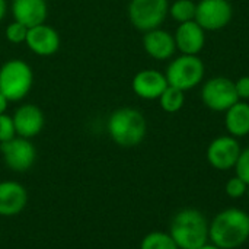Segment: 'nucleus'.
I'll return each instance as SVG.
<instances>
[{
    "instance_id": "obj_1",
    "label": "nucleus",
    "mask_w": 249,
    "mask_h": 249,
    "mask_svg": "<svg viewBox=\"0 0 249 249\" xmlns=\"http://www.w3.org/2000/svg\"><path fill=\"white\" fill-rule=\"evenodd\" d=\"M249 238V216L244 210L228 209L209 226V239L220 249H235Z\"/></svg>"
},
{
    "instance_id": "obj_2",
    "label": "nucleus",
    "mask_w": 249,
    "mask_h": 249,
    "mask_svg": "<svg viewBox=\"0 0 249 249\" xmlns=\"http://www.w3.org/2000/svg\"><path fill=\"white\" fill-rule=\"evenodd\" d=\"M108 134L121 147H134L146 136L147 124L143 114L134 108H118L108 118Z\"/></svg>"
},
{
    "instance_id": "obj_3",
    "label": "nucleus",
    "mask_w": 249,
    "mask_h": 249,
    "mask_svg": "<svg viewBox=\"0 0 249 249\" xmlns=\"http://www.w3.org/2000/svg\"><path fill=\"white\" fill-rule=\"evenodd\" d=\"M169 235L179 249H198L207 244L209 225L201 212L185 209L172 219Z\"/></svg>"
},
{
    "instance_id": "obj_4",
    "label": "nucleus",
    "mask_w": 249,
    "mask_h": 249,
    "mask_svg": "<svg viewBox=\"0 0 249 249\" xmlns=\"http://www.w3.org/2000/svg\"><path fill=\"white\" fill-rule=\"evenodd\" d=\"M34 86V71L31 66L20 60L12 58L0 67V92L9 102H19L28 96Z\"/></svg>"
},
{
    "instance_id": "obj_5",
    "label": "nucleus",
    "mask_w": 249,
    "mask_h": 249,
    "mask_svg": "<svg viewBox=\"0 0 249 249\" xmlns=\"http://www.w3.org/2000/svg\"><path fill=\"white\" fill-rule=\"evenodd\" d=\"M166 80L168 85L178 88L181 90H188L197 86L204 76V64L203 61L190 54H184L175 58L166 69Z\"/></svg>"
},
{
    "instance_id": "obj_6",
    "label": "nucleus",
    "mask_w": 249,
    "mask_h": 249,
    "mask_svg": "<svg viewBox=\"0 0 249 249\" xmlns=\"http://www.w3.org/2000/svg\"><path fill=\"white\" fill-rule=\"evenodd\" d=\"M168 0H131L128 18L139 31H152L162 25L168 15Z\"/></svg>"
},
{
    "instance_id": "obj_7",
    "label": "nucleus",
    "mask_w": 249,
    "mask_h": 249,
    "mask_svg": "<svg viewBox=\"0 0 249 249\" xmlns=\"http://www.w3.org/2000/svg\"><path fill=\"white\" fill-rule=\"evenodd\" d=\"M0 152L6 166L15 172H26L32 168L36 159V149L32 142L19 136L0 143Z\"/></svg>"
},
{
    "instance_id": "obj_8",
    "label": "nucleus",
    "mask_w": 249,
    "mask_h": 249,
    "mask_svg": "<svg viewBox=\"0 0 249 249\" xmlns=\"http://www.w3.org/2000/svg\"><path fill=\"white\" fill-rule=\"evenodd\" d=\"M204 104L214 111H228L239 101L235 83L226 77L210 79L201 92Z\"/></svg>"
},
{
    "instance_id": "obj_9",
    "label": "nucleus",
    "mask_w": 249,
    "mask_h": 249,
    "mask_svg": "<svg viewBox=\"0 0 249 249\" xmlns=\"http://www.w3.org/2000/svg\"><path fill=\"white\" fill-rule=\"evenodd\" d=\"M232 6L228 0H201L196 7V22L209 31H216L229 23Z\"/></svg>"
},
{
    "instance_id": "obj_10",
    "label": "nucleus",
    "mask_w": 249,
    "mask_h": 249,
    "mask_svg": "<svg viewBox=\"0 0 249 249\" xmlns=\"http://www.w3.org/2000/svg\"><path fill=\"white\" fill-rule=\"evenodd\" d=\"M16 136L23 137V139H32L38 136L45 124V117L44 112L39 107L34 104H23L20 105L15 114L12 115Z\"/></svg>"
},
{
    "instance_id": "obj_11",
    "label": "nucleus",
    "mask_w": 249,
    "mask_h": 249,
    "mask_svg": "<svg viewBox=\"0 0 249 249\" xmlns=\"http://www.w3.org/2000/svg\"><path fill=\"white\" fill-rule=\"evenodd\" d=\"M60 42L61 41L58 32L54 28L48 26L47 23H41L29 28L25 41L28 48L39 57L54 55L60 48Z\"/></svg>"
},
{
    "instance_id": "obj_12",
    "label": "nucleus",
    "mask_w": 249,
    "mask_h": 249,
    "mask_svg": "<svg viewBox=\"0 0 249 249\" xmlns=\"http://www.w3.org/2000/svg\"><path fill=\"white\" fill-rule=\"evenodd\" d=\"M241 155V146L233 137H219L212 142L207 150V159L216 169L226 171L236 165Z\"/></svg>"
},
{
    "instance_id": "obj_13",
    "label": "nucleus",
    "mask_w": 249,
    "mask_h": 249,
    "mask_svg": "<svg viewBox=\"0 0 249 249\" xmlns=\"http://www.w3.org/2000/svg\"><path fill=\"white\" fill-rule=\"evenodd\" d=\"M13 19L28 29L45 23L48 18L47 0H12L10 6Z\"/></svg>"
},
{
    "instance_id": "obj_14",
    "label": "nucleus",
    "mask_w": 249,
    "mask_h": 249,
    "mask_svg": "<svg viewBox=\"0 0 249 249\" xmlns=\"http://www.w3.org/2000/svg\"><path fill=\"white\" fill-rule=\"evenodd\" d=\"M28 203L26 188L16 181H0V216L19 214Z\"/></svg>"
},
{
    "instance_id": "obj_15",
    "label": "nucleus",
    "mask_w": 249,
    "mask_h": 249,
    "mask_svg": "<svg viewBox=\"0 0 249 249\" xmlns=\"http://www.w3.org/2000/svg\"><path fill=\"white\" fill-rule=\"evenodd\" d=\"M168 88L166 76L158 70L146 69L139 71L133 79V90L143 99H158Z\"/></svg>"
},
{
    "instance_id": "obj_16",
    "label": "nucleus",
    "mask_w": 249,
    "mask_h": 249,
    "mask_svg": "<svg viewBox=\"0 0 249 249\" xmlns=\"http://www.w3.org/2000/svg\"><path fill=\"white\" fill-rule=\"evenodd\" d=\"M143 47L152 58L166 60L175 53L177 44L175 38L169 32L156 28L146 32L143 38Z\"/></svg>"
},
{
    "instance_id": "obj_17",
    "label": "nucleus",
    "mask_w": 249,
    "mask_h": 249,
    "mask_svg": "<svg viewBox=\"0 0 249 249\" xmlns=\"http://www.w3.org/2000/svg\"><path fill=\"white\" fill-rule=\"evenodd\" d=\"M175 44L184 54L196 55L204 45V29L196 20L184 22L177 29Z\"/></svg>"
},
{
    "instance_id": "obj_18",
    "label": "nucleus",
    "mask_w": 249,
    "mask_h": 249,
    "mask_svg": "<svg viewBox=\"0 0 249 249\" xmlns=\"http://www.w3.org/2000/svg\"><path fill=\"white\" fill-rule=\"evenodd\" d=\"M226 127L235 137H244L249 133V105L245 102H236L228 109Z\"/></svg>"
},
{
    "instance_id": "obj_19",
    "label": "nucleus",
    "mask_w": 249,
    "mask_h": 249,
    "mask_svg": "<svg viewBox=\"0 0 249 249\" xmlns=\"http://www.w3.org/2000/svg\"><path fill=\"white\" fill-rule=\"evenodd\" d=\"M140 249H179L169 233L152 232L146 235L140 244Z\"/></svg>"
},
{
    "instance_id": "obj_20",
    "label": "nucleus",
    "mask_w": 249,
    "mask_h": 249,
    "mask_svg": "<svg viewBox=\"0 0 249 249\" xmlns=\"http://www.w3.org/2000/svg\"><path fill=\"white\" fill-rule=\"evenodd\" d=\"M160 107L166 112H177L184 105V90L168 85V88L160 95Z\"/></svg>"
},
{
    "instance_id": "obj_21",
    "label": "nucleus",
    "mask_w": 249,
    "mask_h": 249,
    "mask_svg": "<svg viewBox=\"0 0 249 249\" xmlns=\"http://www.w3.org/2000/svg\"><path fill=\"white\" fill-rule=\"evenodd\" d=\"M196 7L197 6L191 0H177L171 6L169 13L175 20L184 23V22H190L196 18Z\"/></svg>"
},
{
    "instance_id": "obj_22",
    "label": "nucleus",
    "mask_w": 249,
    "mask_h": 249,
    "mask_svg": "<svg viewBox=\"0 0 249 249\" xmlns=\"http://www.w3.org/2000/svg\"><path fill=\"white\" fill-rule=\"evenodd\" d=\"M26 35H28V28L16 20L10 22L6 29H4V36L10 44H22L26 41Z\"/></svg>"
},
{
    "instance_id": "obj_23",
    "label": "nucleus",
    "mask_w": 249,
    "mask_h": 249,
    "mask_svg": "<svg viewBox=\"0 0 249 249\" xmlns=\"http://www.w3.org/2000/svg\"><path fill=\"white\" fill-rule=\"evenodd\" d=\"M13 137H16L13 118L7 114H1L0 115V143L12 140Z\"/></svg>"
},
{
    "instance_id": "obj_24",
    "label": "nucleus",
    "mask_w": 249,
    "mask_h": 249,
    "mask_svg": "<svg viewBox=\"0 0 249 249\" xmlns=\"http://www.w3.org/2000/svg\"><path fill=\"white\" fill-rule=\"evenodd\" d=\"M226 193L229 197L232 198H239L242 197L245 193H248V184L244 182L239 177L231 178L229 182L226 184Z\"/></svg>"
},
{
    "instance_id": "obj_25",
    "label": "nucleus",
    "mask_w": 249,
    "mask_h": 249,
    "mask_svg": "<svg viewBox=\"0 0 249 249\" xmlns=\"http://www.w3.org/2000/svg\"><path fill=\"white\" fill-rule=\"evenodd\" d=\"M235 168H236V177H239L244 182L249 185V147L245 150H241Z\"/></svg>"
},
{
    "instance_id": "obj_26",
    "label": "nucleus",
    "mask_w": 249,
    "mask_h": 249,
    "mask_svg": "<svg viewBox=\"0 0 249 249\" xmlns=\"http://www.w3.org/2000/svg\"><path fill=\"white\" fill-rule=\"evenodd\" d=\"M235 88H236V93H238L239 98L249 99V76L241 77V79L235 83Z\"/></svg>"
},
{
    "instance_id": "obj_27",
    "label": "nucleus",
    "mask_w": 249,
    "mask_h": 249,
    "mask_svg": "<svg viewBox=\"0 0 249 249\" xmlns=\"http://www.w3.org/2000/svg\"><path fill=\"white\" fill-rule=\"evenodd\" d=\"M7 105H9V99L0 92V115H1V114H6Z\"/></svg>"
},
{
    "instance_id": "obj_28",
    "label": "nucleus",
    "mask_w": 249,
    "mask_h": 249,
    "mask_svg": "<svg viewBox=\"0 0 249 249\" xmlns=\"http://www.w3.org/2000/svg\"><path fill=\"white\" fill-rule=\"evenodd\" d=\"M6 13H7V1L6 0H0V22L4 19Z\"/></svg>"
},
{
    "instance_id": "obj_29",
    "label": "nucleus",
    "mask_w": 249,
    "mask_h": 249,
    "mask_svg": "<svg viewBox=\"0 0 249 249\" xmlns=\"http://www.w3.org/2000/svg\"><path fill=\"white\" fill-rule=\"evenodd\" d=\"M198 249H220L219 247H216V245H207V244H204L203 247H200Z\"/></svg>"
},
{
    "instance_id": "obj_30",
    "label": "nucleus",
    "mask_w": 249,
    "mask_h": 249,
    "mask_svg": "<svg viewBox=\"0 0 249 249\" xmlns=\"http://www.w3.org/2000/svg\"><path fill=\"white\" fill-rule=\"evenodd\" d=\"M248 197H249V188H248Z\"/></svg>"
}]
</instances>
